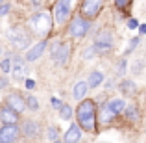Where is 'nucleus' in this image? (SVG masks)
Segmentation results:
<instances>
[{
  "instance_id": "nucleus-15",
  "label": "nucleus",
  "mask_w": 146,
  "mask_h": 143,
  "mask_svg": "<svg viewBox=\"0 0 146 143\" xmlns=\"http://www.w3.org/2000/svg\"><path fill=\"white\" fill-rule=\"evenodd\" d=\"M80 140H82V126L74 123L65 132V143H80Z\"/></svg>"
},
{
  "instance_id": "nucleus-13",
  "label": "nucleus",
  "mask_w": 146,
  "mask_h": 143,
  "mask_svg": "<svg viewBox=\"0 0 146 143\" xmlns=\"http://www.w3.org/2000/svg\"><path fill=\"white\" fill-rule=\"evenodd\" d=\"M0 119H2L4 125H17V121H19V113L13 110V108H9V106L6 104V106L0 110Z\"/></svg>"
},
{
  "instance_id": "nucleus-40",
  "label": "nucleus",
  "mask_w": 146,
  "mask_h": 143,
  "mask_svg": "<svg viewBox=\"0 0 146 143\" xmlns=\"http://www.w3.org/2000/svg\"><path fill=\"white\" fill-rule=\"evenodd\" d=\"M0 4H2V0H0Z\"/></svg>"
},
{
  "instance_id": "nucleus-30",
  "label": "nucleus",
  "mask_w": 146,
  "mask_h": 143,
  "mask_svg": "<svg viewBox=\"0 0 146 143\" xmlns=\"http://www.w3.org/2000/svg\"><path fill=\"white\" fill-rule=\"evenodd\" d=\"M115 4H117V7H120V9H122V7L128 6V0H115Z\"/></svg>"
},
{
  "instance_id": "nucleus-29",
  "label": "nucleus",
  "mask_w": 146,
  "mask_h": 143,
  "mask_svg": "<svg viewBox=\"0 0 146 143\" xmlns=\"http://www.w3.org/2000/svg\"><path fill=\"white\" fill-rule=\"evenodd\" d=\"M137 26H139V22H137L135 19H129V21H128V28H129V30H135Z\"/></svg>"
},
{
  "instance_id": "nucleus-27",
  "label": "nucleus",
  "mask_w": 146,
  "mask_h": 143,
  "mask_svg": "<svg viewBox=\"0 0 146 143\" xmlns=\"http://www.w3.org/2000/svg\"><path fill=\"white\" fill-rule=\"evenodd\" d=\"M139 45V37H133L131 41H129V45H128V48H126V54H129V52H133L135 50V47Z\"/></svg>"
},
{
  "instance_id": "nucleus-21",
  "label": "nucleus",
  "mask_w": 146,
  "mask_h": 143,
  "mask_svg": "<svg viewBox=\"0 0 146 143\" xmlns=\"http://www.w3.org/2000/svg\"><path fill=\"white\" fill-rule=\"evenodd\" d=\"M59 115H61V119L68 121V119L72 117V108L68 106V104H61V108H59Z\"/></svg>"
},
{
  "instance_id": "nucleus-12",
  "label": "nucleus",
  "mask_w": 146,
  "mask_h": 143,
  "mask_svg": "<svg viewBox=\"0 0 146 143\" xmlns=\"http://www.w3.org/2000/svg\"><path fill=\"white\" fill-rule=\"evenodd\" d=\"M6 104L9 108H13L17 113H21V111H24L26 110V100L22 99L19 93H11V95H7V99H6Z\"/></svg>"
},
{
  "instance_id": "nucleus-5",
  "label": "nucleus",
  "mask_w": 146,
  "mask_h": 143,
  "mask_svg": "<svg viewBox=\"0 0 146 143\" xmlns=\"http://www.w3.org/2000/svg\"><path fill=\"white\" fill-rule=\"evenodd\" d=\"M113 48V34L109 30H102L94 39V50L96 54H106Z\"/></svg>"
},
{
  "instance_id": "nucleus-38",
  "label": "nucleus",
  "mask_w": 146,
  "mask_h": 143,
  "mask_svg": "<svg viewBox=\"0 0 146 143\" xmlns=\"http://www.w3.org/2000/svg\"><path fill=\"white\" fill-rule=\"evenodd\" d=\"M52 143H65V141H57V140H56V141H52Z\"/></svg>"
},
{
  "instance_id": "nucleus-3",
  "label": "nucleus",
  "mask_w": 146,
  "mask_h": 143,
  "mask_svg": "<svg viewBox=\"0 0 146 143\" xmlns=\"http://www.w3.org/2000/svg\"><path fill=\"white\" fill-rule=\"evenodd\" d=\"M91 30V21L85 17H82V15H76V17L70 19V22H68V36L72 37V39H82V37H85L87 34H89Z\"/></svg>"
},
{
  "instance_id": "nucleus-4",
  "label": "nucleus",
  "mask_w": 146,
  "mask_h": 143,
  "mask_svg": "<svg viewBox=\"0 0 146 143\" xmlns=\"http://www.w3.org/2000/svg\"><path fill=\"white\" fill-rule=\"evenodd\" d=\"M76 0H56V6H54V22L56 24H65V22L70 19L72 9H74Z\"/></svg>"
},
{
  "instance_id": "nucleus-28",
  "label": "nucleus",
  "mask_w": 146,
  "mask_h": 143,
  "mask_svg": "<svg viewBox=\"0 0 146 143\" xmlns=\"http://www.w3.org/2000/svg\"><path fill=\"white\" fill-rule=\"evenodd\" d=\"M9 9H11L9 4H2V6H0V17H2V15H6V13H9Z\"/></svg>"
},
{
  "instance_id": "nucleus-16",
  "label": "nucleus",
  "mask_w": 146,
  "mask_h": 143,
  "mask_svg": "<svg viewBox=\"0 0 146 143\" xmlns=\"http://www.w3.org/2000/svg\"><path fill=\"white\" fill-rule=\"evenodd\" d=\"M98 117H100V123H102V125H107V123H111V121H113V117H117V115H115V111L109 108V104L106 102L102 108H100Z\"/></svg>"
},
{
  "instance_id": "nucleus-1",
  "label": "nucleus",
  "mask_w": 146,
  "mask_h": 143,
  "mask_svg": "<svg viewBox=\"0 0 146 143\" xmlns=\"http://www.w3.org/2000/svg\"><path fill=\"white\" fill-rule=\"evenodd\" d=\"M76 119H78V125L83 130L94 132L96 130V106H94V100L83 99L80 102V106L76 108Z\"/></svg>"
},
{
  "instance_id": "nucleus-11",
  "label": "nucleus",
  "mask_w": 146,
  "mask_h": 143,
  "mask_svg": "<svg viewBox=\"0 0 146 143\" xmlns=\"http://www.w3.org/2000/svg\"><path fill=\"white\" fill-rule=\"evenodd\" d=\"M22 134H24V138H39L41 134V126L37 121H32V119H28V121L22 123Z\"/></svg>"
},
{
  "instance_id": "nucleus-7",
  "label": "nucleus",
  "mask_w": 146,
  "mask_h": 143,
  "mask_svg": "<svg viewBox=\"0 0 146 143\" xmlns=\"http://www.w3.org/2000/svg\"><path fill=\"white\" fill-rule=\"evenodd\" d=\"M106 0H83L82 2V17L85 19H94L104 7Z\"/></svg>"
},
{
  "instance_id": "nucleus-9",
  "label": "nucleus",
  "mask_w": 146,
  "mask_h": 143,
  "mask_svg": "<svg viewBox=\"0 0 146 143\" xmlns=\"http://www.w3.org/2000/svg\"><path fill=\"white\" fill-rule=\"evenodd\" d=\"M21 134V128L17 125H4L0 126V143H15Z\"/></svg>"
},
{
  "instance_id": "nucleus-39",
  "label": "nucleus",
  "mask_w": 146,
  "mask_h": 143,
  "mask_svg": "<svg viewBox=\"0 0 146 143\" xmlns=\"http://www.w3.org/2000/svg\"><path fill=\"white\" fill-rule=\"evenodd\" d=\"M0 54H2V48H0Z\"/></svg>"
},
{
  "instance_id": "nucleus-24",
  "label": "nucleus",
  "mask_w": 146,
  "mask_h": 143,
  "mask_svg": "<svg viewBox=\"0 0 146 143\" xmlns=\"http://www.w3.org/2000/svg\"><path fill=\"white\" fill-rule=\"evenodd\" d=\"M0 71L2 73H9L11 71V60H2V63H0Z\"/></svg>"
},
{
  "instance_id": "nucleus-32",
  "label": "nucleus",
  "mask_w": 146,
  "mask_h": 143,
  "mask_svg": "<svg viewBox=\"0 0 146 143\" xmlns=\"http://www.w3.org/2000/svg\"><path fill=\"white\" fill-rule=\"evenodd\" d=\"M43 2H44V0H30V4H32L33 7H41V6H43Z\"/></svg>"
},
{
  "instance_id": "nucleus-14",
  "label": "nucleus",
  "mask_w": 146,
  "mask_h": 143,
  "mask_svg": "<svg viewBox=\"0 0 146 143\" xmlns=\"http://www.w3.org/2000/svg\"><path fill=\"white\" fill-rule=\"evenodd\" d=\"M44 48H46V41H39V43L33 45L32 48H28V52H26V61H35V60H39V58L43 56Z\"/></svg>"
},
{
  "instance_id": "nucleus-6",
  "label": "nucleus",
  "mask_w": 146,
  "mask_h": 143,
  "mask_svg": "<svg viewBox=\"0 0 146 143\" xmlns=\"http://www.w3.org/2000/svg\"><path fill=\"white\" fill-rule=\"evenodd\" d=\"M50 52H52V60L57 65H65V63H68V58H70V45L68 43H56Z\"/></svg>"
},
{
  "instance_id": "nucleus-8",
  "label": "nucleus",
  "mask_w": 146,
  "mask_h": 143,
  "mask_svg": "<svg viewBox=\"0 0 146 143\" xmlns=\"http://www.w3.org/2000/svg\"><path fill=\"white\" fill-rule=\"evenodd\" d=\"M9 39L17 48H28L30 34L26 32V30H22V28H17V30H11L9 32Z\"/></svg>"
},
{
  "instance_id": "nucleus-33",
  "label": "nucleus",
  "mask_w": 146,
  "mask_h": 143,
  "mask_svg": "<svg viewBox=\"0 0 146 143\" xmlns=\"http://www.w3.org/2000/svg\"><path fill=\"white\" fill-rule=\"evenodd\" d=\"M52 106L59 110V108H61V100H59V99H52Z\"/></svg>"
},
{
  "instance_id": "nucleus-19",
  "label": "nucleus",
  "mask_w": 146,
  "mask_h": 143,
  "mask_svg": "<svg viewBox=\"0 0 146 143\" xmlns=\"http://www.w3.org/2000/svg\"><path fill=\"white\" fill-rule=\"evenodd\" d=\"M107 104H109V108L115 111V115H118L120 111H124V108H126V102L122 99H111Z\"/></svg>"
},
{
  "instance_id": "nucleus-26",
  "label": "nucleus",
  "mask_w": 146,
  "mask_h": 143,
  "mask_svg": "<svg viewBox=\"0 0 146 143\" xmlns=\"http://www.w3.org/2000/svg\"><path fill=\"white\" fill-rule=\"evenodd\" d=\"M94 54H96V50H94V45L93 47H87L85 50H83V60H89V58H93Z\"/></svg>"
},
{
  "instance_id": "nucleus-25",
  "label": "nucleus",
  "mask_w": 146,
  "mask_h": 143,
  "mask_svg": "<svg viewBox=\"0 0 146 143\" xmlns=\"http://www.w3.org/2000/svg\"><path fill=\"white\" fill-rule=\"evenodd\" d=\"M46 138L50 141H56V138H57V130L54 128V126H48L46 128Z\"/></svg>"
},
{
  "instance_id": "nucleus-20",
  "label": "nucleus",
  "mask_w": 146,
  "mask_h": 143,
  "mask_svg": "<svg viewBox=\"0 0 146 143\" xmlns=\"http://www.w3.org/2000/svg\"><path fill=\"white\" fill-rule=\"evenodd\" d=\"M120 89L124 91L126 95H133V93H135V89H137V87H135V84H133L131 80H122V84H120Z\"/></svg>"
},
{
  "instance_id": "nucleus-35",
  "label": "nucleus",
  "mask_w": 146,
  "mask_h": 143,
  "mask_svg": "<svg viewBox=\"0 0 146 143\" xmlns=\"http://www.w3.org/2000/svg\"><path fill=\"white\" fill-rule=\"evenodd\" d=\"M133 71H135V73H141V61H135V65H133Z\"/></svg>"
},
{
  "instance_id": "nucleus-31",
  "label": "nucleus",
  "mask_w": 146,
  "mask_h": 143,
  "mask_svg": "<svg viewBox=\"0 0 146 143\" xmlns=\"http://www.w3.org/2000/svg\"><path fill=\"white\" fill-rule=\"evenodd\" d=\"M26 87H28V89H33V87H35V80L28 78V80H26Z\"/></svg>"
},
{
  "instance_id": "nucleus-34",
  "label": "nucleus",
  "mask_w": 146,
  "mask_h": 143,
  "mask_svg": "<svg viewBox=\"0 0 146 143\" xmlns=\"http://www.w3.org/2000/svg\"><path fill=\"white\" fill-rule=\"evenodd\" d=\"M124 71H126V61L122 60L120 63H118V73H124Z\"/></svg>"
},
{
  "instance_id": "nucleus-37",
  "label": "nucleus",
  "mask_w": 146,
  "mask_h": 143,
  "mask_svg": "<svg viewBox=\"0 0 146 143\" xmlns=\"http://www.w3.org/2000/svg\"><path fill=\"white\" fill-rule=\"evenodd\" d=\"M6 84H7V80H0V87H6Z\"/></svg>"
},
{
  "instance_id": "nucleus-36",
  "label": "nucleus",
  "mask_w": 146,
  "mask_h": 143,
  "mask_svg": "<svg viewBox=\"0 0 146 143\" xmlns=\"http://www.w3.org/2000/svg\"><path fill=\"white\" fill-rule=\"evenodd\" d=\"M139 32L144 36V34H146V24H141V26H139Z\"/></svg>"
},
{
  "instance_id": "nucleus-2",
  "label": "nucleus",
  "mask_w": 146,
  "mask_h": 143,
  "mask_svg": "<svg viewBox=\"0 0 146 143\" xmlns=\"http://www.w3.org/2000/svg\"><path fill=\"white\" fill-rule=\"evenodd\" d=\"M52 22H54V19H52V15H50L48 11H37L35 15L30 17L28 26L35 36L44 37V36H48L50 30H52Z\"/></svg>"
},
{
  "instance_id": "nucleus-17",
  "label": "nucleus",
  "mask_w": 146,
  "mask_h": 143,
  "mask_svg": "<svg viewBox=\"0 0 146 143\" xmlns=\"http://www.w3.org/2000/svg\"><path fill=\"white\" fill-rule=\"evenodd\" d=\"M87 91H89V86H87V82H76L74 89H72V97H74L76 100H83L87 95Z\"/></svg>"
},
{
  "instance_id": "nucleus-10",
  "label": "nucleus",
  "mask_w": 146,
  "mask_h": 143,
  "mask_svg": "<svg viewBox=\"0 0 146 143\" xmlns=\"http://www.w3.org/2000/svg\"><path fill=\"white\" fill-rule=\"evenodd\" d=\"M11 69H13V76H15V80H24V76H26V63L22 61V58L21 56H15L13 60H11Z\"/></svg>"
},
{
  "instance_id": "nucleus-18",
  "label": "nucleus",
  "mask_w": 146,
  "mask_h": 143,
  "mask_svg": "<svg viewBox=\"0 0 146 143\" xmlns=\"http://www.w3.org/2000/svg\"><path fill=\"white\" fill-rule=\"evenodd\" d=\"M104 82V75L100 71H93L89 75V80H87V86L89 87H98L100 84Z\"/></svg>"
},
{
  "instance_id": "nucleus-23",
  "label": "nucleus",
  "mask_w": 146,
  "mask_h": 143,
  "mask_svg": "<svg viewBox=\"0 0 146 143\" xmlns=\"http://www.w3.org/2000/svg\"><path fill=\"white\" fill-rule=\"evenodd\" d=\"M26 108H28V110H32V111H37V110H39V100H37L35 97L30 95L28 99H26Z\"/></svg>"
},
{
  "instance_id": "nucleus-22",
  "label": "nucleus",
  "mask_w": 146,
  "mask_h": 143,
  "mask_svg": "<svg viewBox=\"0 0 146 143\" xmlns=\"http://www.w3.org/2000/svg\"><path fill=\"white\" fill-rule=\"evenodd\" d=\"M124 111H126V115H128L129 121H137V119H139V111H137L135 106H126Z\"/></svg>"
}]
</instances>
